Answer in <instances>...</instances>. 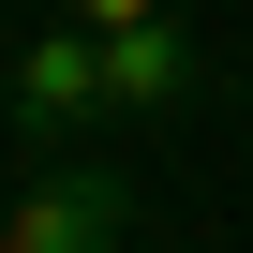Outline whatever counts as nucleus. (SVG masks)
I'll use <instances>...</instances> for the list:
<instances>
[{"label": "nucleus", "instance_id": "nucleus-2", "mask_svg": "<svg viewBox=\"0 0 253 253\" xmlns=\"http://www.w3.org/2000/svg\"><path fill=\"white\" fill-rule=\"evenodd\" d=\"M134 238V179L89 149H30L15 209H0V253H119Z\"/></svg>", "mask_w": 253, "mask_h": 253}, {"label": "nucleus", "instance_id": "nucleus-4", "mask_svg": "<svg viewBox=\"0 0 253 253\" xmlns=\"http://www.w3.org/2000/svg\"><path fill=\"white\" fill-rule=\"evenodd\" d=\"M60 15H89V30H134V15H179V0H60Z\"/></svg>", "mask_w": 253, "mask_h": 253}, {"label": "nucleus", "instance_id": "nucleus-3", "mask_svg": "<svg viewBox=\"0 0 253 253\" xmlns=\"http://www.w3.org/2000/svg\"><path fill=\"white\" fill-rule=\"evenodd\" d=\"M209 89V45L179 15H134V30H104V119H179Z\"/></svg>", "mask_w": 253, "mask_h": 253}, {"label": "nucleus", "instance_id": "nucleus-1", "mask_svg": "<svg viewBox=\"0 0 253 253\" xmlns=\"http://www.w3.org/2000/svg\"><path fill=\"white\" fill-rule=\"evenodd\" d=\"M0 119H15V149H89L104 134V30L89 15H45L15 60H0Z\"/></svg>", "mask_w": 253, "mask_h": 253}]
</instances>
